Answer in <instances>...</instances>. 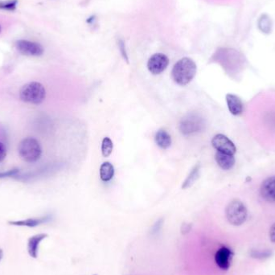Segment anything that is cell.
<instances>
[{
	"mask_svg": "<svg viewBox=\"0 0 275 275\" xmlns=\"http://www.w3.org/2000/svg\"><path fill=\"white\" fill-rule=\"evenodd\" d=\"M200 164H196L192 169L191 173H189L187 178L185 180L184 182L182 185V188L187 189L188 187H191L195 183V181H197L198 178L200 177Z\"/></svg>",
	"mask_w": 275,
	"mask_h": 275,
	"instance_id": "17",
	"label": "cell"
},
{
	"mask_svg": "<svg viewBox=\"0 0 275 275\" xmlns=\"http://www.w3.org/2000/svg\"><path fill=\"white\" fill-rule=\"evenodd\" d=\"M6 156V149L4 144L0 142V162L5 160Z\"/></svg>",
	"mask_w": 275,
	"mask_h": 275,
	"instance_id": "25",
	"label": "cell"
},
{
	"mask_svg": "<svg viewBox=\"0 0 275 275\" xmlns=\"http://www.w3.org/2000/svg\"><path fill=\"white\" fill-rule=\"evenodd\" d=\"M118 45L120 53L122 54L123 59H124L127 63H129L128 55H127V52H126V44H125L124 41L122 40H118Z\"/></svg>",
	"mask_w": 275,
	"mask_h": 275,
	"instance_id": "21",
	"label": "cell"
},
{
	"mask_svg": "<svg viewBox=\"0 0 275 275\" xmlns=\"http://www.w3.org/2000/svg\"><path fill=\"white\" fill-rule=\"evenodd\" d=\"M15 46L19 53L28 57H40L44 54L42 45L33 41L19 40L17 41Z\"/></svg>",
	"mask_w": 275,
	"mask_h": 275,
	"instance_id": "6",
	"label": "cell"
},
{
	"mask_svg": "<svg viewBox=\"0 0 275 275\" xmlns=\"http://www.w3.org/2000/svg\"><path fill=\"white\" fill-rule=\"evenodd\" d=\"M261 195L265 200L275 203V176L267 179L261 186Z\"/></svg>",
	"mask_w": 275,
	"mask_h": 275,
	"instance_id": "10",
	"label": "cell"
},
{
	"mask_svg": "<svg viewBox=\"0 0 275 275\" xmlns=\"http://www.w3.org/2000/svg\"><path fill=\"white\" fill-rule=\"evenodd\" d=\"M254 258H258V259H263V258H268L271 255V253L269 251H254L251 254Z\"/></svg>",
	"mask_w": 275,
	"mask_h": 275,
	"instance_id": "23",
	"label": "cell"
},
{
	"mask_svg": "<svg viewBox=\"0 0 275 275\" xmlns=\"http://www.w3.org/2000/svg\"><path fill=\"white\" fill-rule=\"evenodd\" d=\"M46 238H48V234L46 233H38L36 235L32 236L28 239L27 241V253L31 258L37 259L40 243Z\"/></svg>",
	"mask_w": 275,
	"mask_h": 275,
	"instance_id": "11",
	"label": "cell"
},
{
	"mask_svg": "<svg viewBox=\"0 0 275 275\" xmlns=\"http://www.w3.org/2000/svg\"><path fill=\"white\" fill-rule=\"evenodd\" d=\"M19 173V171L18 169H12V170H9L7 172L0 173V179L15 177Z\"/></svg>",
	"mask_w": 275,
	"mask_h": 275,
	"instance_id": "22",
	"label": "cell"
},
{
	"mask_svg": "<svg viewBox=\"0 0 275 275\" xmlns=\"http://www.w3.org/2000/svg\"><path fill=\"white\" fill-rule=\"evenodd\" d=\"M155 140L158 147H160L161 149H168L172 145V137L168 134V131L164 129L158 130Z\"/></svg>",
	"mask_w": 275,
	"mask_h": 275,
	"instance_id": "15",
	"label": "cell"
},
{
	"mask_svg": "<svg viewBox=\"0 0 275 275\" xmlns=\"http://www.w3.org/2000/svg\"><path fill=\"white\" fill-rule=\"evenodd\" d=\"M225 215L227 220L231 225L240 226L246 222L248 211L241 200H233L227 205Z\"/></svg>",
	"mask_w": 275,
	"mask_h": 275,
	"instance_id": "4",
	"label": "cell"
},
{
	"mask_svg": "<svg viewBox=\"0 0 275 275\" xmlns=\"http://www.w3.org/2000/svg\"><path fill=\"white\" fill-rule=\"evenodd\" d=\"M50 220V216H46L39 218H27L25 220L19 221H9V224L14 226L27 227V228H35L42 225L44 223L48 222Z\"/></svg>",
	"mask_w": 275,
	"mask_h": 275,
	"instance_id": "13",
	"label": "cell"
},
{
	"mask_svg": "<svg viewBox=\"0 0 275 275\" xmlns=\"http://www.w3.org/2000/svg\"><path fill=\"white\" fill-rule=\"evenodd\" d=\"M114 176V168L113 164L109 162L103 163L100 168V178L104 182L111 181Z\"/></svg>",
	"mask_w": 275,
	"mask_h": 275,
	"instance_id": "16",
	"label": "cell"
},
{
	"mask_svg": "<svg viewBox=\"0 0 275 275\" xmlns=\"http://www.w3.org/2000/svg\"><path fill=\"white\" fill-rule=\"evenodd\" d=\"M269 234L270 239H271V242L275 243V223L271 226Z\"/></svg>",
	"mask_w": 275,
	"mask_h": 275,
	"instance_id": "26",
	"label": "cell"
},
{
	"mask_svg": "<svg viewBox=\"0 0 275 275\" xmlns=\"http://www.w3.org/2000/svg\"><path fill=\"white\" fill-rule=\"evenodd\" d=\"M19 155L23 161L35 163L40 160L42 155V148L40 143L34 138H26L19 145Z\"/></svg>",
	"mask_w": 275,
	"mask_h": 275,
	"instance_id": "3",
	"label": "cell"
},
{
	"mask_svg": "<svg viewBox=\"0 0 275 275\" xmlns=\"http://www.w3.org/2000/svg\"><path fill=\"white\" fill-rule=\"evenodd\" d=\"M18 4V0L0 1V9L5 11H15Z\"/></svg>",
	"mask_w": 275,
	"mask_h": 275,
	"instance_id": "20",
	"label": "cell"
},
{
	"mask_svg": "<svg viewBox=\"0 0 275 275\" xmlns=\"http://www.w3.org/2000/svg\"><path fill=\"white\" fill-rule=\"evenodd\" d=\"M191 225H189L188 224H183V226H182V233H188L191 229Z\"/></svg>",
	"mask_w": 275,
	"mask_h": 275,
	"instance_id": "27",
	"label": "cell"
},
{
	"mask_svg": "<svg viewBox=\"0 0 275 275\" xmlns=\"http://www.w3.org/2000/svg\"><path fill=\"white\" fill-rule=\"evenodd\" d=\"M204 126L205 122L204 118L198 113H191L181 119L179 128L182 135L187 136L200 132Z\"/></svg>",
	"mask_w": 275,
	"mask_h": 275,
	"instance_id": "5",
	"label": "cell"
},
{
	"mask_svg": "<svg viewBox=\"0 0 275 275\" xmlns=\"http://www.w3.org/2000/svg\"><path fill=\"white\" fill-rule=\"evenodd\" d=\"M169 65V59L166 55L156 53L152 55L147 62V69L153 75H159L166 70Z\"/></svg>",
	"mask_w": 275,
	"mask_h": 275,
	"instance_id": "7",
	"label": "cell"
},
{
	"mask_svg": "<svg viewBox=\"0 0 275 275\" xmlns=\"http://www.w3.org/2000/svg\"><path fill=\"white\" fill-rule=\"evenodd\" d=\"M0 32H1V26H0Z\"/></svg>",
	"mask_w": 275,
	"mask_h": 275,
	"instance_id": "29",
	"label": "cell"
},
{
	"mask_svg": "<svg viewBox=\"0 0 275 275\" xmlns=\"http://www.w3.org/2000/svg\"><path fill=\"white\" fill-rule=\"evenodd\" d=\"M19 97L24 102L40 105L46 97V90L41 83L30 82L22 87L19 91Z\"/></svg>",
	"mask_w": 275,
	"mask_h": 275,
	"instance_id": "2",
	"label": "cell"
},
{
	"mask_svg": "<svg viewBox=\"0 0 275 275\" xmlns=\"http://www.w3.org/2000/svg\"><path fill=\"white\" fill-rule=\"evenodd\" d=\"M216 164L223 170H230L235 165L236 160L234 156L228 154L221 153L217 151L215 156Z\"/></svg>",
	"mask_w": 275,
	"mask_h": 275,
	"instance_id": "14",
	"label": "cell"
},
{
	"mask_svg": "<svg viewBox=\"0 0 275 275\" xmlns=\"http://www.w3.org/2000/svg\"><path fill=\"white\" fill-rule=\"evenodd\" d=\"M113 144L109 137H105L101 143V154L104 157H109L113 151Z\"/></svg>",
	"mask_w": 275,
	"mask_h": 275,
	"instance_id": "19",
	"label": "cell"
},
{
	"mask_svg": "<svg viewBox=\"0 0 275 275\" xmlns=\"http://www.w3.org/2000/svg\"><path fill=\"white\" fill-rule=\"evenodd\" d=\"M233 256V253L232 250L226 246H223L219 249L215 254V263L220 269L222 271H228L231 266Z\"/></svg>",
	"mask_w": 275,
	"mask_h": 275,
	"instance_id": "9",
	"label": "cell"
},
{
	"mask_svg": "<svg viewBox=\"0 0 275 275\" xmlns=\"http://www.w3.org/2000/svg\"><path fill=\"white\" fill-rule=\"evenodd\" d=\"M163 225V219H160V221H158L155 224L153 227H152V229H151V234L152 235H155L156 233L160 232V229L162 228Z\"/></svg>",
	"mask_w": 275,
	"mask_h": 275,
	"instance_id": "24",
	"label": "cell"
},
{
	"mask_svg": "<svg viewBox=\"0 0 275 275\" xmlns=\"http://www.w3.org/2000/svg\"><path fill=\"white\" fill-rule=\"evenodd\" d=\"M3 255H4L3 250H2V249H0V263H1V261L3 259Z\"/></svg>",
	"mask_w": 275,
	"mask_h": 275,
	"instance_id": "28",
	"label": "cell"
},
{
	"mask_svg": "<svg viewBox=\"0 0 275 275\" xmlns=\"http://www.w3.org/2000/svg\"><path fill=\"white\" fill-rule=\"evenodd\" d=\"M226 102L229 112L233 115L238 116L242 114L243 112V103L242 99L237 95L228 93L226 95Z\"/></svg>",
	"mask_w": 275,
	"mask_h": 275,
	"instance_id": "12",
	"label": "cell"
},
{
	"mask_svg": "<svg viewBox=\"0 0 275 275\" xmlns=\"http://www.w3.org/2000/svg\"><path fill=\"white\" fill-rule=\"evenodd\" d=\"M196 71L197 67L193 60L189 57H183L175 64L172 70V77L177 84L184 87L195 78Z\"/></svg>",
	"mask_w": 275,
	"mask_h": 275,
	"instance_id": "1",
	"label": "cell"
},
{
	"mask_svg": "<svg viewBox=\"0 0 275 275\" xmlns=\"http://www.w3.org/2000/svg\"></svg>",
	"mask_w": 275,
	"mask_h": 275,
	"instance_id": "30",
	"label": "cell"
},
{
	"mask_svg": "<svg viewBox=\"0 0 275 275\" xmlns=\"http://www.w3.org/2000/svg\"><path fill=\"white\" fill-rule=\"evenodd\" d=\"M258 27L261 32L264 34H270L272 32V27L273 23L271 21V19L269 15L267 14L261 15L258 21Z\"/></svg>",
	"mask_w": 275,
	"mask_h": 275,
	"instance_id": "18",
	"label": "cell"
},
{
	"mask_svg": "<svg viewBox=\"0 0 275 275\" xmlns=\"http://www.w3.org/2000/svg\"><path fill=\"white\" fill-rule=\"evenodd\" d=\"M212 145L216 151L221 153L234 156L237 152L235 144L222 134H218L212 138Z\"/></svg>",
	"mask_w": 275,
	"mask_h": 275,
	"instance_id": "8",
	"label": "cell"
}]
</instances>
